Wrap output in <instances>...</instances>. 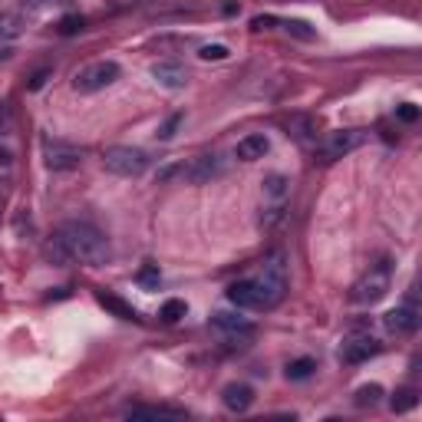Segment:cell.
I'll return each mask as SVG.
<instances>
[{"label":"cell","mask_w":422,"mask_h":422,"mask_svg":"<svg viewBox=\"0 0 422 422\" xmlns=\"http://www.w3.org/2000/svg\"><path fill=\"white\" fill-rule=\"evenodd\" d=\"M363 142H366L363 129H336V132H327L317 155H320V162H336V159H343V155H350L353 149H360Z\"/></svg>","instance_id":"52a82bcc"},{"label":"cell","mask_w":422,"mask_h":422,"mask_svg":"<svg viewBox=\"0 0 422 422\" xmlns=\"http://www.w3.org/2000/svg\"><path fill=\"white\" fill-rule=\"evenodd\" d=\"M380 353V340L373 334H347L343 343H340V360L357 366V363H366L370 357Z\"/></svg>","instance_id":"9c48e42d"},{"label":"cell","mask_w":422,"mask_h":422,"mask_svg":"<svg viewBox=\"0 0 422 422\" xmlns=\"http://www.w3.org/2000/svg\"><path fill=\"white\" fill-rule=\"evenodd\" d=\"M178 125H182V112H175V116H169V119H165V123L159 125V132H155V136H159L162 142H169V139L175 136V129H178Z\"/></svg>","instance_id":"d4e9b609"},{"label":"cell","mask_w":422,"mask_h":422,"mask_svg":"<svg viewBox=\"0 0 422 422\" xmlns=\"http://www.w3.org/2000/svg\"><path fill=\"white\" fill-rule=\"evenodd\" d=\"M102 165H106V172L119 175V178H139L149 172V155L132 146H112L102 152Z\"/></svg>","instance_id":"5b68a950"},{"label":"cell","mask_w":422,"mask_h":422,"mask_svg":"<svg viewBox=\"0 0 422 422\" xmlns=\"http://www.w3.org/2000/svg\"><path fill=\"white\" fill-rule=\"evenodd\" d=\"M159 264H146L142 271H139V284L142 287H159Z\"/></svg>","instance_id":"83f0119b"},{"label":"cell","mask_w":422,"mask_h":422,"mask_svg":"<svg viewBox=\"0 0 422 422\" xmlns=\"http://www.w3.org/2000/svg\"><path fill=\"white\" fill-rule=\"evenodd\" d=\"M47 76H50V70H40V73H33V79H30V93H37V89H43V83H47Z\"/></svg>","instance_id":"f546056e"},{"label":"cell","mask_w":422,"mask_h":422,"mask_svg":"<svg viewBox=\"0 0 422 422\" xmlns=\"http://www.w3.org/2000/svg\"><path fill=\"white\" fill-rule=\"evenodd\" d=\"M211 327H214L218 334H224L228 340H237V343L254 336V323H251L248 317H237V313H224V311L214 313V317H211Z\"/></svg>","instance_id":"30bf717a"},{"label":"cell","mask_w":422,"mask_h":422,"mask_svg":"<svg viewBox=\"0 0 422 422\" xmlns=\"http://www.w3.org/2000/svg\"><path fill=\"white\" fill-rule=\"evenodd\" d=\"M380 399H383V386L370 383V386H360V389H357V399H353V403H357V406H376Z\"/></svg>","instance_id":"44dd1931"},{"label":"cell","mask_w":422,"mask_h":422,"mask_svg":"<svg viewBox=\"0 0 422 422\" xmlns=\"http://www.w3.org/2000/svg\"><path fill=\"white\" fill-rule=\"evenodd\" d=\"M267 149H271L267 136H261V132H251V136H244L235 146V155L241 162H258V159H264V155H267Z\"/></svg>","instance_id":"5bb4252c"},{"label":"cell","mask_w":422,"mask_h":422,"mask_svg":"<svg viewBox=\"0 0 422 422\" xmlns=\"http://www.w3.org/2000/svg\"><path fill=\"white\" fill-rule=\"evenodd\" d=\"M389 281H393L389 261L373 264L370 271H366L360 281H357V284L350 287V300H353V304H360V307H370V304H376V300L386 297V290H389Z\"/></svg>","instance_id":"277c9868"},{"label":"cell","mask_w":422,"mask_h":422,"mask_svg":"<svg viewBox=\"0 0 422 422\" xmlns=\"http://www.w3.org/2000/svg\"><path fill=\"white\" fill-rule=\"evenodd\" d=\"M254 287V311H271L277 307L287 294V267H284V254H274L261 264L258 277H251Z\"/></svg>","instance_id":"7a4b0ae2"},{"label":"cell","mask_w":422,"mask_h":422,"mask_svg":"<svg viewBox=\"0 0 422 422\" xmlns=\"http://www.w3.org/2000/svg\"><path fill=\"white\" fill-rule=\"evenodd\" d=\"M383 327L389 330V334H396V336H409V334L419 330V311L409 307V304H403V307H396V311L386 313Z\"/></svg>","instance_id":"8fae6325"},{"label":"cell","mask_w":422,"mask_h":422,"mask_svg":"<svg viewBox=\"0 0 422 422\" xmlns=\"http://www.w3.org/2000/svg\"><path fill=\"white\" fill-rule=\"evenodd\" d=\"M96 300H100L102 307H106V311H112L116 313V317H123V320H139V313L132 311V307H129V304H125V300H119V297H112V294H96Z\"/></svg>","instance_id":"e0dca14e"},{"label":"cell","mask_w":422,"mask_h":422,"mask_svg":"<svg viewBox=\"0 0 422 422\" xmlns=\"http://www.w3.org/2000/svg\"><path fill=\"white\" fill-rule=\"evenodd\" d=\"M396 119L399 123H416V119H419V106H412V102L396 106Z\"/></svg>","instance_id":"f1b7e54d"},{"label":"cell","mask_w":422,"mask_h":422,"mask_svg":"<svg viewBox=\"0 0 422 422\" xmlns=\"http://www.w3.org/2000/svg\"><path fill=\"white\" fill-rule=\"evenodd\" d=\"M264 192H267L271 198H284L287 195V178L284 175H267V178H264Z\"/></svg>","instance_id":"7402d4cb"},{"label":"cell","mask_w":422,"mask_h":422,"mask_svg":"<svg viewBox=\"0 0 422 422\" xmlns=\"http://www.w3.org/2000/svg\"><path fill=\"white\" fill-rule=\"evenodd\" d=\"M221 403L231 412H244V409H251V403H254V389H251L248 383H228L221 389Z\"/></svg>","instance_id":"4fadbf2b"},{"label":"cell","mask_w":422,"mask_h":422,"mask_svg":"<svg viewBox=\"0 0 422 422\" xmlns=\"http://www.w3.org/2000/svg\"><path fill=\"white\" fill-rule=\"evenodd\" d=\"M119 73H123V70H119L116 60H96V63H89V66H83V70L73 76V89L83 93V96L100 93V89L112 86V83L119 79Z\"/></svg>","instance_id":"8992f818"},{"label":"cell","mask_w":422,"mask_h":422,"mask_svg":"<svg viewBox=\"0 0 422 422\" xmlns=\"http://www.w3.org/2000/svg\"><path fill=\"white\" fill-rule=\"evenodd\" d=\"M125 416L129 419H182L185 409H175V406H129Z\"/></svg>","instance_id":"9a60e30c"},{"label":"cell","mask_w":422,"mask_h":422,"mask_svg":"<svg viewBox=\"0 0 422 422\" xmlns=\"http://www.w3.org/2000/svg\"><path fill=\"white\" fill-rule=\"evenodd\" d=\"M281 26H284L287 33H294V37H300V40H313V37H317V33L311 30V24H304V20H284Z\"/></svg>","instance_id":"603a6c76"},{"label":"cell","mask_w":422,"mask_h":422,"mask_svg":"<svg viewBox=\"0 0 422 422\" xmlns=\"http://www.w3.org/2000/svg\"><path fill=\"white\" fill-rule=\"evenodd\" d=\"M43 159H47V169L50 172H73L83 162V152L70 146V142H56V139H47L43 142Z\"/></svg>","instance_id":"ba28073f"},{"label":"cell","mask_w":422,"mask_h":422,"mask_svg":"<svg viewBox=\"0 0 422 422\" xmlns=\"http://www.w3.org/2000/svg\"><path fill=\"white\" fill-rule=\"evenodd\" d=\"M152 76H155V83H159V86H165V89H182L188 83V70L178 60L152 63Z\"/></svg>","instance_id":"7c38bea8"},{"label":"cell","mask_w":422,"mask_h":422,"mask_svg":"<svg viewBox=\"0 0 422 422\" xmlns=\"http://www.w3.org/2000/svg\"><path fill=\"white\" fill-rule=\"evenodd\" d=\"M228 300L235 307H241V311H254V287H251V281H235L228 287Z\"/></svg>","instance_id":"2e32d148"},{"label":"cell","mask_w":422,"mask_h":422,"mask_svg":"<svg viewBox=\"0 0 422 422\" xmlns=\"http://www.w3.org/2000/svg\"><path fill=\"white\" fill-rule=\"evenodd\" d=\"M20 33V20L10 13H0V40H10Z\"/></svg>","instance_id":"cb8c5ba5"},{"label":"cell","mask_w":422,"mask_h":422,"mask_svg":"<svg viewBox=\"0 0 422 422\" xmlns=\"http://www.w3.org/2000/svg\"><path fill=\"white\" fill-rule=\"evenodd\" d=\"M224 175V162L218 155H198L188 162H172L159 169V182H182V185H205L211 178Z\"/></svg>","instance_id":"3957f363"},{"label":"cell","mask_w":422,"mask_h":422,"mask_svg":"<svg viewBox=\"0 0 422 422\" xmlns=\"http://www.w3.org/2000/svg\"><path fill=\"white\" fill-rule=\"evenodd\" d=\"M83 26H86V20L73 13V17H63V20H60V33H63V37H73V33H79Z\"/></svg>","instance_id":"4316f807"},{"label":"cell","mask_w":422,"mask_h":422,"mask_svg":"<svg viewBox=\"0 0 422 422\" xmlns=\"http://www.w3.org/2000/svg\"><path fill=\"white\" fill-rule=\"evenodd\" d=\"M56 241L63 244L70 261L86 264V267H106L112 258V248H109V241H106V235L89 221H66L56 231Z\"/></svg>","instance_id":"6da1fadb"},{"label":"cell","mask_w":422,"mask_h":422,"mask_svg":"<svg viewBox=\"0 0 422 422\" xmlns=\"http://www.w3.org/2000/svg\"><path fill=\"white\" fill-rule=\"evenodd\" d=\"M185 313H188L185 300H165V304H162V311H159V317H162L165 323H178L182 317H185Z\"/></svg>","instance_id":"ffe728a7"},{"label":"cell","mask_w":422,"mask_h":422,"mask_svg":"<svg viewBox=\"0 0 422 422\" xmlns=\"http://www.w3.org/2000/svg\"><path fill=\"white\" fill-rule=\"evenodd\" d=\"M313 370H317V360H311V357L290 360L287 363V380H307V376H313Z\"/></svg>","instance_id":"d6986e66"},{"label":"cell","mask_w":422,"mask_h":422,"mask_svg":"<svg viewBox=\"0 0 422 422\" xmlns=\"http://www.w3.org/2000/svg\"><path fill=\"white\" fill-rule=\"evenodd\" d=\"M389 406H393V412H409V409H416V406H419V393H416V389H409V386H406V389H396V396H393V403H389Z\"/></svg>","instance_id":"ac0fdd59"},{"label":"cell","mask_w":422,"mask_h":422,"mask_svg":"<svg viewBox=\"0 0 422 422\" xmlns=\"http://www.w3.org/2000/svg\"><path fill=\"white\" fill-rule=\"evenodd\" d=\"M228 53H231V50H228V47H224V43H208V47H201V53H198V56H201V60H228Z\"/></svg>","instance_id":"484cf974"}]
</instances>
